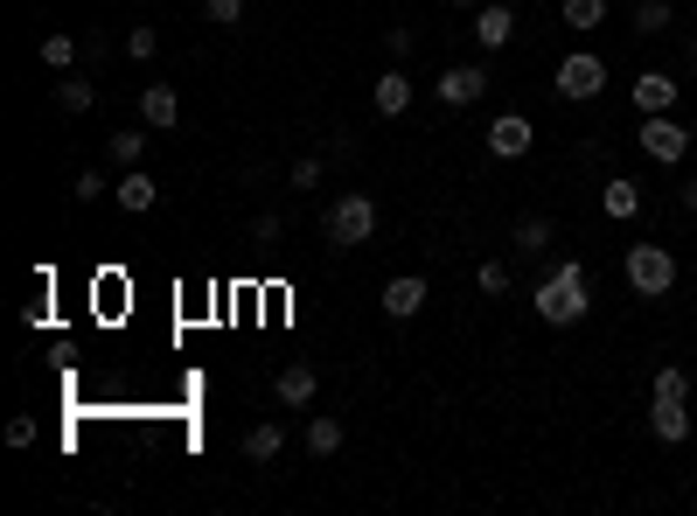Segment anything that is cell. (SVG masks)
<instances>
[{
    "mask_svg": "<svg viewBox=\"0 0 697 516\" xmlns=\"http://www.w3.org/2000/svg\"><path fill=\"white\" fill-rule=\"evenodd\" d=\"M537 315H545V328H579L586 307H593V287H586V266L579 258H558L551 279H537Z\"/></svg>",
    "mask_w": 697,
    "mask_h": 516,
    "instance_id": "obj_1",
    "label": "cell"
},
{
    "mask_svg": "<svg viewBox=\"0 0 697 516\" xmlns=\"http://www.w3.org/2000/svg\"><path fill=\"white\" fill-rule=\"evenodd\" d=\"M370 238H377V202L356 196V189L335 196V202H328V245H335V251H356V245H370Z\"/></svg>",
    "mask_w": 697,
    "mask_h": 516,
    "instance_id": "obj_2",
    "label": "cell"
},
{
    "mask_svg": "<svg viewBox=\"0 0 697 516\" xmlns=\"http://www.w3.org/2000/svg\"><path fill=\"white\" fill-rule=\"evenodd\" d=\"M621 272H628V287H635L641 300H663L669 287H677V258H669L663 245H628Z\"/></svg>",
    "mask_w": 697,
    "mask_h": 516,
    "instance_id": "obj_3",
    "label": "cell"
},
{
    "mask_svg": "<svg viewBox=\"0 0 697 516\" xmlns=\"http://www.w3.org/2000/svg\"><path fill=\"white\" fill-rule=\"evenodd\" d=\"M635 140H641V153H649L656 168H677L684 153H690V126H677L669 112H641V133Z\"/></svg>",
    "mask_w": 697,
    "mask_h": 516,
    "instance_id": "obj_4",
    "label": "cell"
},
{
    "mask_svg": "<svg viewBox=\"0 0 697 516\" xmlns=\"http://www.w3.org/2000/svg\"><path fill=\"white\" fill-rule=\"evenodd\" d=\"M558 91L572 98V106H586V98H600V91H607V63L593 57V49H572V57L558 63Z\"/></svg>",
    "mask_w": 697,
    "mask_h": 516,
    "instance_id": "obj_5",
    "label": "cell"
},
{
    "mask_svg": "<svg viewBox=\"0 0 697 516\" xmlns=\"http://www.w3.org/2000/svg\"><path fill=\"white\" fill-rule=\"evenodd\" d=\"M530 140H537V126H530L524 112L488 119V153H496V161H524V153H530Z\"/></svg>",
    "mask_w": 697,
    "mask_h": 516,
    "instance_id": "obj_6",
    "label": "cell"
},
{
    "mask_svg": "<svg viewBox=\"0 0 697 516\" xmlns=\"http://www.w3.org/2000/svg\"><path fill=\"white\" fill-rule=\"evenodd\" d=\"M432 300V287H426V279L419 272H398L391 279V287H384L377 294V307H384V315H391V321H411V315H419V307Z\"/></svg>",
    "mask_w": 697,
    "mask_h": 516,
    "instance_id": "obj_7",
    "label": "cell"
},
{
    "mask_svg": "<svg viewBox=\"0 0 697 516\" xmlns=\"http://www.w3.org/2000/svg\"><path fill=\"white\" fill-rule=\"evenodd\" d=\"M649 433H656L663 447L690 440V433H697V419H690V398H656V405H649Z\"/></svg>",
    "mask_w": 697,
    "mask_h": 516,
    "instance_id": "obj_8",
    "label": "cell"
},
{
    "mask_svg": "<svg viewBox=\"0 0 697 516\" xmlns=\"http://www.w3.org/2000/svg\"><path fill=\"white\" fill-rule=\"evenodd\" d=\"M272 398L287 405V411L315 405V398H321V370H315V364H287V370H279V384H272Z\"/></svg>",
    "mask_w": 697,
    "mask_h": 516,
    "instance_id": "obj_9",
    "label": "cell"
},
{
    "mask_svg": "<svg viewBox=\"0 0 697 516\" xmlns=\"http://www.w3.org/2000/svg\"><path fill=\"white\" fill-rule=\"evenodd\" d=\"M140 119H147V133H175V126H182V98H175L168 85H147L140 91Z\"/></svg>",
    "mask_w": 697,
    "mask_h": 516,
    "instance_id": "obj_10",
    "label": "cell"
},
{
    "mask_svg": "<svg viewBox=\"0 0 697 516\" xmlns=\"http://www.w3.org/2000/svg\"><path fill=\"white\" fill-rule=\"evenodd\" d=\"M481 91H488V70H481V63H454V70H440V98H447V106H475Z\"/></svg>",
    "mask_w": 697,
    "mask_h": 516,
    "instance_id": "obj_11",
    "label": "cell"
},
{
    "mask_svg": "<svg viewBox=\"0 0 697 516\" xmlns=\"http://www.w3.org/2000/svg\"><path fill=\"white\" fill-rule=\"evenodd\" d=\"M677 77H663V70H641L635 77V112H669V106H677Z\"/></svg>",
    "mask_w": 697,
    "mask_h": 516,
    "instance_id": "obj_12",
    "label": "cell"
},
{
    "mask_svg": "<svg viewBox=\"0 0 697 516\" xmlns=\"http://www.w3.org/2000/svg\"><path fill=\"white\" fill-rule=\"evenodd\" d=\"M509 36H516V8H502V0L475 8V42H481V49H502Z\"/></svg>",
    "mask_w": 697,
    "mask_h": 516,
    "instance_id": "obj_13",
    "label": "cell"
},
{
    "mask_svg": "<svg viewBox=\"0 0 697 516\" xmlns=\"http://www.w3.org/2000/svg\"><path fill=\"white\" fill-rule=\"evenodd\" d=\"M153 202H161V189H153V175H147V168H126V175H119V210L147 217Z\"/></svg>",
    "mask_w": 697,
    "mask_h": 516,
    "instance_id": "obj_14",
    "label": "cell"
},
{
    "mask_svg": "<svg viewBox=\"0 0 697 516\" xmlns=\"http://www.w3.org/2000/svg\"><path fill=\"white\" fill-rule=\"evenodd\" d=\"M405 112H411V77L384 70L377 77V119H405Z\"/></svg>",
    "mask_w": 697,
    "mask_h": 516,
    "instance_id": "obj_15",
    "label": "cell"
},
{
    "mask_svg": "<svg viewBox=\"0 0 697 516\" xmlns=\"http://www.w3.org/2000/svg\"><path fill=\"white\" fill-rule=\"evenodd\" d=\"M600 210H607L614 224H635V210H641V189L628 182V175H614V182L600 189Z\"/></svg>",
    "mask_w": 697,
    "mask_h": 516,
    "instance_id": "obj_16",
    "label": "cell"
},
{
    "mask_svg": "<svg viewBox=\"0 0 697 516\" xmlns=\"http://www.w3.org/2000/svg\"><path fill=\"white\" fill-rule=\"evenodd\" d=\"M342 440H349V433H342V419H328V411H321V419H307V454H315V460L342 454Z\"/></svg>",
    "mask_w": 697,
    "mask_h": 516,
    "instance_id": "obj_17",
    "label": "cell"
},
{
    "mask_svg": "<svg viewBox=\"0 0 697 516\" xmlns=\"http://www.w3.org/2000/svg\"><path fill=\"white\" fill-rule=\"evenodd\" d=\"M558 21H565L572 36H593V29L607 21V0H565V8H558Z\"/></svg>",
    "mask_w": 697,
    "mask_h": 516,
    "instance_id": "obj_18",
    "label": "cell"
},
{
    "mask_svg": "<svg viewBox=\"0 0 697 516\" xmlns=\"http://www.w3.org/2000/svg\"><path fill=\"white\" fill-rule=\"evenodd\" d=\"M551 238H558V230H551V217H516V251L545 258V251H551Z\"/></svg>",
    "mask_w": 697,
    "mask_h": 516,
    "instance_id": "obj_19",
    "label": "cell"
},
{
    "mask_svg": "<svg viewBox=\"0 0 697 516\" xmlns=\"http://www.w3.org/2000/svg\"><path fill=\"white\" fill-rule=\"evenodd\" d=\"M98 106V85H91V77H63V85H57V112H91Z\"/></svg>",
    "mask_w": 697,
    "mask_h": 516,
    "instance_id": "obj_20",
    "label": "cell"
},
{
    "mask_svg": "<svg viewBox=\"0 0 697 516\" xmlns=\"http://www.w3.org/2000/svg\"><path fill=\"white\" fill-rule=\"evenodd\" d=\"M279 454H287V433H279L272 419L245 433V460H279Z\"/></svg>",
    "mask_w": 697,
    "mask_h": 516,
    "instance_id": "obj_21",
    "label": "cell"
},
{
    "mask_svg": "<svg viewBox=\"0 0 697 516\" xmlns=\"http://www.w3.org/2000/svg\"><path fill=\"white\" fill-rule=\"evenodd\" d=\"M669 21H677V8H669V0H641V8H635V21H628V29H635V36H663V29H669Z\"/></svg>",
    "mask_w": 697,
    "mask_h": 516,
    "instance_id": "obj_22",
    "label": "cell"
},
{
    "mask_svg": "<svg viewBox=\"0 0 697 516\" xmlns=\"http://www.w3.org/2000/svg\"><path fill=\"white\" fill-rule=\"evenodd\" d=\"M42 63H49V70H70V63H77V36L49 29V36H42Z\"/></svg>",
    "mask_w": 697,
    "mask_h": 516,
    "instance_id": "obj_23",
    "label": "cell"
},
{
    "mask_svg": "<svg viewBox=\"0 0 697 516\" xmlns=\"http://www.w3.org/2000/svg\"><path fill=\"white\" fill-rule=\"evenodd\" d=\"M475 287H481L488 300H502V294H509V266H502V258H481V266H475Z\"/></svg>",
    "mask_w": 697,
    "mask_h": 516,
    "instance_id": "obj_24",
    "label": "cell"
},
{
    "mask_svg": "<svg viewBox=\"0 0 697 516\" xmlns=\"http://www.w3.org/2000/svg\"><path fill=\"white\" fill-rule=\"evenodd\" d=\"M106 153H112L119 168H140V153H147V133H112V140H106Z\"/></svg>",
    "mask_w": 697,
    "mask_h": 516,
    "instance_id": "obj_25",
    "label": "cell"
},
{
    "mask_svg": "<svg viewBox=\"0 0 697 516\" xmlns=\"http://www.w3.org/2000/svg\"><path fill=\"white\" fill-rule=\"evenodd\" d=\"M153 49H161V36H153V21H140L133 36H126V57H140V63H153Z\"/></svg>",
    "mask_w": 697,
    "mask_h": 516,
    "instance_id": "obj_26",
    "label": "cell"
},
{
    "mask_svg": "<svg viewBox=\"0 0 697 516\" xmlns=\"http://www.w3.org/2000/svg\"><path fill=\"white\" fill-rule=\"evenodd\" d=\"M202 14H210L217 29H238V21H245V0H202Z\"/></svg>",
    "mask_w": 697,
    "mask_h": 516,
    "instance_id": "obj_27",
    "label": "cell"
},
{
    "mask_svg": "<svg viewBox=\"0 0 697 516\" xmlns=\"http://www.w3.org/2000/svg\"><path fill=\"white\" fill-rule=\"evenodd\" d=\"M656 398H690V377L669 364V370H656Z\"/></svg>",
    "mask_w": 697,
    "mask_h": 516,
    "instance_id": "obj_28",
    "label": "cell"
},
{
    "mask_svg": "<svg viewBox=\"0 0 697 516\" xmlns=\"http://www.w3.org/2000/svg\"><path fill=\"white\" fill-rule=\"evenodd\" d=\"M279 238H287V224H279L272 210H266V217H251V245H279Z\"/></svg>",
    "mask_w": 697,
    "mask_h": 516,
    "instance_id": "obj_29",
    "label": "cell"
},
{
    "mask_svg": "<svg viewBox=\"0 0 697 516\" xmlns=\"http://www.w3.org/2000/svg\"><path fill=\"white\" fill-rule=\"evenodd\" d=\"M8 447H36V419H29V411H14V419H8Z\"/></svg>",
    "mask_w": 697,
    "mask_h": 516,
    "instance_id": "obj_30",
    "label": "cell"
},
{
    "mask_svg": "<svg viewBox=\"0 0 697 516\" xmlns=\"http://www.w3.org/2000/svg\"><path fill=\"white\" fill-rule=\"evenodd\" d=\"M293 189H321V161L307 153V161H293Z\"/></svg>",
    "mask_w": 697,
    "mask_h": 516,
    "instance_id": "obj_31",
    "label": "cell"
},
{
    "mask_svg": "<svg viewBox=\"0 0 697 516\" xmlns=\"http://www.w3.org/2000/svg\"><path fill=\"white\" fill-rule=\"evenodd\" d=\"M98 189H106V182H98V168H84V175L70 182V196H77V202H98Z\"/></svg>",
    "mask_w": 697,
    "mask_h": 516,
    "instance_id": "obj_32",
    "label": "cell"
},
{
    "mask_svg": "<svg viewBox=\"0 0 697 516\" xmlns=\"http://www.w3.org/2000/svg\"><path fill=\"white\" fill-rule=\"evenodd\" d=\"M684 210L697 217V175H690V182H684Z\"/></svg>",
    "mask_w": 697,
    "mask_h": 516,
    "instance_id": "obj_33",
    "label": "cell"
},
{
    "mask_svg": "<svg viewBox=\"0 0 697 516\" xmlns=\"http://www.w3.org/2000/svg\"><path fill=\"white\" fill-rule=\"evenodd\" d=\"M454 8H481V0H454Z\"/></svg>",
    "mask_w": 697,
    "mask_h": 516,
    "instance_id": "obj_34",
    "label": "cell"
},
{
    "mask_svg": "<svg viewBox=\"0 0 697 516\" xmlns=\"http://www.w3.org/2000/svg\"><path fill=\"white\" fill-rule=\"evenodd\" d=\"M690 419H697V398H690Z\"/></svg>",
    "mask_w": 697,
    "mask_h": 516,
    "instance_id": "obj_35",
    "label": "cell"
}]
</instances>
